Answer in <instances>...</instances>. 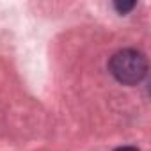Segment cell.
<instances>
[{
	"label": "cell",
	"instance_id": "cell-1",
	"mask_svg": "<svg viewBox=\"0 0 151 151\" xmlns=\"http://www.w3.org/2000/svg\"><path fill=\"white\" fill-rule=\"evenodd\" d=\"M110 73L116 77L117 82L124 84V86H135L139 84L147 73V62L146 57L132 48L121 50L117 52L112 59H110Z\"/></svg>",
	"mask_w": 151,
	"mask_h": 151
},
{
	"label": "cell",
	"instance_id": "cell-2",
	"mask_svg": "<svg viewBox=\"0 0 151 151\" xmlns=\"http://www.w3.org/2000/svg\"><path fill=\"white\" fill-rule=\"evenodd\" d=\"M114 7H116L121 14H124V13H128V11H132V9L135 7V2H116Z\"/></svg>",
	"mask_w": 151,
	"mask_h": 151
},
{
	"label": "cell",
	"instance_id": "cell-3",
	"mask_svg": "<svg viewBox=\"0 0 151 151\" xmlns=\"http://www.w3.org/2000/svg\"><path fill=\"white\" fill-rule=\"evenodd\" d=\"M116 151H137V149L132 147V146H123V147H117Z\"/></svg>",
	"mask_w": 151,
	"mask_h": 151
}]
</instances>
